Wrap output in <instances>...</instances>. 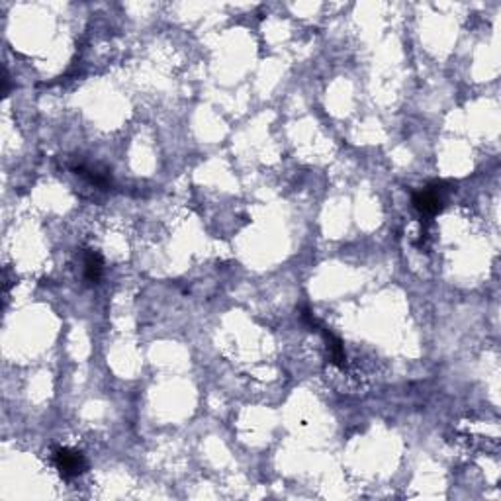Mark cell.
Masks as SVG:
<instances>
[{
	"label": "cell",
	"instance_id": "1",
	"mask_svg": "<svg viewBox=\"0 0 501 501\" xmlns=\"http://www.w3.org/2000/svg\"><path fill=\"white\" fill-rule=\"evenodd\" d=\"M53 465L59 470V474L63 478H74L81 476L86 470V460H84L83 453L73 450V448H55L53 450Z\"/></svg>",
	"mask_w": 501,
	"mask_h": 501
},
{
	"label": "cell",
	"instance_id": "4",
	"mask_svg": "<svg viewBox=\"0 0 501 501\" xmlns=\"http://www.w3.org/2000/svg\"><path fill=\"white\" fill-rule=\"evenodd\" d=\"M319 331H321V335H323L325 343H327V349H329V353H331V362L337 364V366H345V359H347V356H345L343 343H341L331 331H327L325 327H321Z\"/></svg>",
	"mask_w": 501,
	"mask_h": 501
},
{
	"label": "cell",
	"instance_id": "3",
	"mask_svg": "<svg viewBox=\"0 0 501 501\" xmlns=\"http://www.w3.org/2000/svg\"><path fill=\"white\" fill-rule=\"evenodd\" d=\"M84 276L93 284H96L102 276V257L94 250H88L84 255Z\"/></svg>",
	"mask_w": 501,
	"mask_h": 501
},
{
	"label": "cell",
	"instance_id": "2",
	"mask_svg": "<svg viewBox=\"0 0 501 501\" xmlns=\"http://www.w3.org/2000/svg\"><path fill=\"white\" fill-rule=\"evenodd\" d=\"M441 186L443 182H435L433 186L423 188L421 192L413 194V208L421 215H435L443 210V198H441Z\"/></svg>",
	"mask_w": 501,
	"mask_h": 501
}]
</instances>
